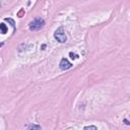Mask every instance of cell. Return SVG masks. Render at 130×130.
Wrapping results in <instances>:
<instances>
[{
	"label": "cell",
	"mask_w": 130,
	"mask_h": 130,
	"mask_svg": "<svg viewBox=\"0 0 130 130\" xmlns=\"http://www.w3.org/2000/svg\"><path fill=\"white\" fill-rule=\"evenodd\" d=\"M124 122H125V124H127V125H130V122H129L127 119H124Z\"/></svg>",
	"instance_id": "9"
},
{
	"label": "cell",
	"mask_w": 130,
	"mask_h": 130,
	"mask_svg": "<svg viewBox=\"0 0 130 130\" xmlns=\"http://www.w3.org/2000/svg\"><path fill=\"white\" fill-rule=\"evenodd\" d=\"M44 26H45V20H44L42 17H36V18H35L32 21H30L29 24H28V28H29V30H31V31L40 30V29H42Z\"/></svg>",
	"instance_id": "1"
},
{
	"label": "cell",
	"mask_w": 130,
	"mask_h": 130,
	"mask_svg": "<svg viewBox=\"0 0 130 130\" xmlns=\"http://www.w3.org/2000/svg\"><path fill=\"white\" fill-rule=\"evenodd\" d=\"M59 67L61 70H67V69H70L72 67V64L66 58H62L60 63H59Z\"/></svg>",
	"instance_id": "3"
},
{
	"label": "cell",
	"mask_w": 130,
	"mask_h": 130,
	"mask_svg": "<svg viewBox=\"0 0 130 130\" xmlns=\"http://www.w3.org/2000/svg\"><path fill=\"white\" fill-rule=\"evenodd\" d=\"M69 56H70L71 59H77V58H78V55H77V54H73L72 52L69 53Z\"/></svg>",
	"instance_id": "7"
},
{
	"label": "cell",
	"mask_w": 130,
	"mask_h": 130,
	"mask_svg": "<svg viewBox=\"0 0 130 130\" xmlns=\"http://www.w3.org/2000/svg\"><path fill=\"white\" fill-rule=\"evenodd\" d=\"M0 28H1V32L4 35V34H6L7 32V27H6V25H5V23H1L0 24Z\"/></svg>",
	"instance_id": "4"
},
{
	"label": "cell",
	"mask_w": 130,
	"mask_h": 130,
	"mask_svg": "<svg viewBox=\"0 0 130 130\" xmlns=\"http://www.w3.org/2000/svg\"><path fill=\"white\" fill-rule=\"evenodd\" d=\"M54 38L59 42V43H65L67 41V37H66V34H65V30L63 28V26H60L58 27L55 32H54Z\"/></svg>",
	"instance_id": "2"
},
{
	"label": "cell",
	"mask_w": 130,
	"mask_h": 130,
	"mask_svg": "<svg viewBox=\"0 0 130 130\" xmlns=\"http://www.w3.org/2000/svg\"><path fill=\"white\" fill-rule=\"evenodd\" d=\"M27 129H41L42 127L40 126V125H35V124H30V125H28L27 127H26Z\"/></svg>",
	"instance_id": "5"
},
{
	"label": "cell",
	"mask_w": 130,
	"mask_h": 130,
	"mask_svg": "<svg viewBox=\"0 0 130 130\" xmlns=\"http://www.w3.org/2000/svg\"><path fill=\"white\" fill-rule=\"evenodd\" d=\"M84 129H85V130H86V129H94V130H96L98 128H96V126H85Z\"/></svg>",
	"instance_id": "8"
},
{
	"label": "cell",
	"mask_w": 130,
	"mask_h": 130,
	"mask_svg": "<svg viewBox=\"0 0 130 130\" xmlns=\"http://www.w3.org/2000/svg\"><path fill=\"white\" fill-rule=\"evenodd\" d=\"M5 21H9V22L11 23V26H12V27H14V26H15V23H14V20H12L11 18H5Z\"/></svg>",
	"instance_id": "6"
}]
</instances>
